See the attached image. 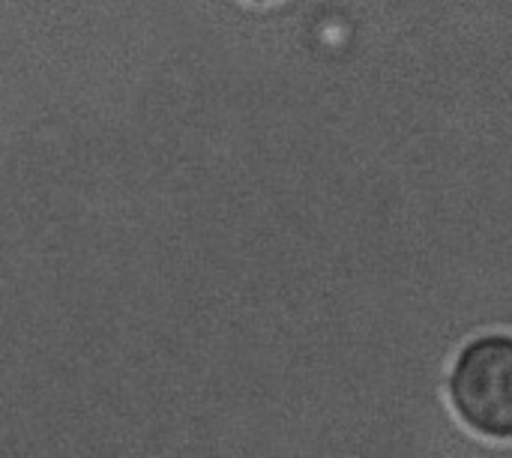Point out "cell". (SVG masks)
Segmentation results:
<instances>
[{"label": "cell", "instance_id": "cell-1", "mask_svg": "<svg viewBox=\"0 0 512 458\" xmlns=\"http://www.w3.org/2000/svg\"><path fill=\"white\" fill-rule=\"evenodd\" d=\"M444 399L474 438L512 450V330L492 327L462 342L444 378Z\"/></svg>", "mask_w": 512, "mask_h": 458}, {"label": "cell", "instance_id": "cell-2", "mask_svg": "<svg viewBox=\"0 0 512 458\" xmlns=\"http://www.w3.org/2000/svg\"><path fill=\"white\" fill-rule=\"evenodd\" d=\"M246 3H252V6H270V3H282V0H246Z\"/></svg>", "mask_w": 512, "mask_h": 458}]
</instances>
